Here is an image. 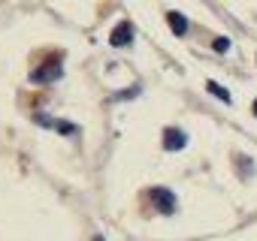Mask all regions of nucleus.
Returning <instances> with one entry per match:
<instances>
[{"label":"nucleus","mask_w":257,"mask_h":241,"mask_svg":"<svg viewBox=\"0 0 257 241\" xmlns=\"http://www.w3.org/2000/svg\"><path fill=\"white\" fill-rule=\"evenodd\" d=\"M61 76H64V54H61V52L49 54L40 66L31 70V82H34V84H52V82H58Z\"/></svg>","instance_id":"nucleus-1"},{"label":"nucleus","mask_w":257,"mask_h":241,"mask_svg":"<svg viewBox=\"0 0 257 241\" xmlns=\"http://www.w3.org/2000/svg\"><path fill=\"white\" fill-rule=\"evenodd\" d=\"M146 196H149V202L155 205L158 214H176V193L170 187H152Z\"/></svg>","instance_id":"nucleus-2"},{"label":"nucleus","mask_w":257,"mask_h":241,"mask_svg":"<svg viewBox=\"0 0 257 241\" xmlns=\"http://www.w3.org/2000/svg\"><path fill=\"white\" fill-rule=\"evenodd\" d=\"M109 42H112L115 48H127V46L134 42V24H131V22H118V28L112 30Z\"/></svg>","instance_id":"nucleus-3"},{"label":"nucleus","mask_w":257,"mask_h":241,"mask_svg":"<svg viewBox=\"0 0 257 241\" xmlns=\"http://www.w3.org/2000/svg\"><path fill=\"white\" fill-rule=\"evenodd\" d=\"M185 145H188L185 130H179V127H167V130H164V148H167V151H182Z\"/></svg>","instance_id":"nucleus-4"},{"label":"nucleus","mask_w":257,"mask_h":241,"mask_svg":"<svg viewBox=\"0 0 257 241\" xmlns=\"http://www.w3.org/2000/svg\"><path fill=\"white\" fill-rule=\"evenodd\" d=\"M167 22H170V28H173V34H176V36H185V34H188V28H191V24H188V18H185L182 12H176V10H170V12H167Z\"/></svg>","instance_id":"nucleus-5"},{"label":"nucleus","mask_w":257,"mask_h":241,"mask_svg":"<svg viewBox=\"0 0 257 241\" xmlns=\"http://www.w3.org/2000/svg\"><path fill=\"white\" fill-rule=\"evenodd\" d=\"M206 90H209L212 96H218L221 102H230V94H227V88H221V84H215V82H206Z\"/></svg>","instance_id":"nucleus-6"},{"label":"nucleus","mask_w":257,"mask_h":241,"mask_svg":"<svg viewBox=\"0 0 257 241\" xmlns=\"http://www.w3.org/2000/svg\"><path fill=\"white\" fill-rule=\"evenodd\" d=\"M212 48H215V52H218V54H224V52H227V48H230V40H227V36H218V40H215V42H212Z\"/></svg>","instance_id":"nucleus-7"},{"label":"nucleus","mask_w":257,"mask_h":241,"mask_svg":"<svg viewBox=\"0 0 257 241\" xmlns=\"http://www.w3.org/2000/svg\"><path fill=\"white\" fill-rule=\"evenodd\" d=\"M251 112H254V118H257V100H254V102H251Z\"/></svg>","instance_id":"nucleus-8"},{"label":"nucleus","mask_w":257,"mask_h":241,"mask_svg":"<svg viewBox=\"0 0 257 241\" xmlns=\"http://www.w3.org/2000/svg\"><path fill=\"white\" fill-rule=\"evenodd\" d=\"M91 241H106V238H103V235H94V238H91Z\"/></svg>","instance_id":"nucleus-9"}]
</instances>
